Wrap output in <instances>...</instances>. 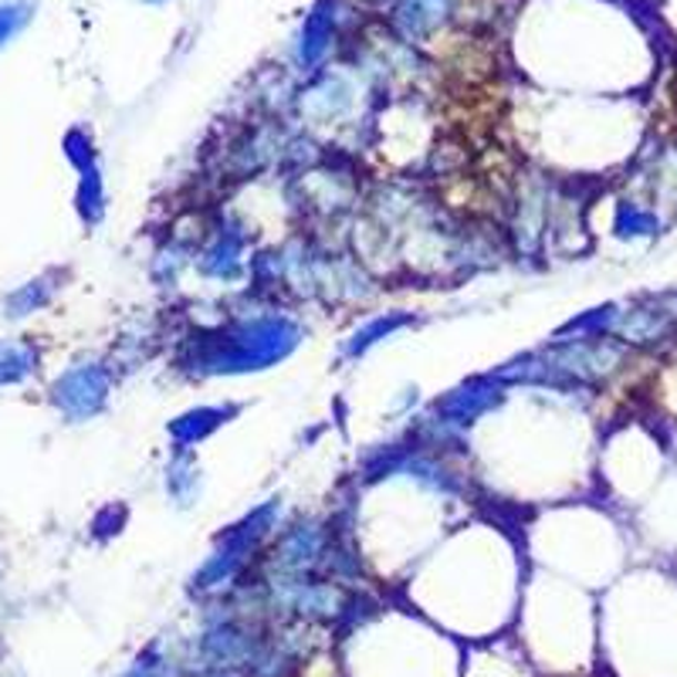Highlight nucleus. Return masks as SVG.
I'll list each match as a JSON object with an SVG mask.
<instances>
[{"mask_svg": "<svg viewBox=\"0 0 677 677\" xmlns=\"http://www.w3.org/2000/svg\"><path fill=\"white\" fill-rule=\"evenodd\" d=\"M112 393V373L102 363H75L51 383V404L69 420H88L105 410Z\"/></svg>", "mask_w": 677, "mask_h": 677, "instance_id": "4", "label": "nucleus"}, {"mask_svg": "<svg viewBox=\"0 0 677 677\" xmlns=\"http://www.w3.org/2000/svg\"><path fill=\"white\" fill-rule=\"evenodd\" d=\"M332 545V532L322 522H295L289 529H281L271 549V566L274 573H292V576H305L312 566L325 559Z\"/></svg>", "mask_w": 677, "mask_h": 677, "instance_id": "6", "label": "nucleus"}, {"mask_svg": "<svg viewBox=\"0 0 677 677\" xmlns=\"http://www.w3.org/2000/svg\"><path fill=\"white\" fill-rule=\"evenodd\" d=\"M163 488L177 508H190L200 498V465L190 447H174V458H169L163 475Z\"/></svg>", "mask_w": 677, "mask_h": 677, "instance_id": "10", "label": "nucleus"}, {"mask_svg": "<svg viewBox=\"0 0 677 677\" xmlns=\"http://www.w3.org/2000/svg\"><path fill=\"white\" fill-rule=\"evenodd\" d=\"M278 529H281V498H268L217 539L213 552L207 555L200 573L194 576V586L217 590V586H228L231 580H238L248 566V559H254V552L271 535H278Z\"/></svg>", "mask_w": 677, "mask_h": 677, "instance_id": "2", "label": "nucleus"}, {"mask_svg": "<svg viewBox=\"0 0 677 677\" xmlns=\"http://www.w3.org/2000/svg\"><path fill=\"white\" fill-rule=\"evenodd\" d=\"M21 24H24V14L18 8H0V44H4Z\"/></svg>", "mask_w": 677, "mask_h": 677, "instance_id": "18", "label": "nucleus"}, {"mask_svg": "<svg viewBox=\"0 0 677 677\" xmlns=\"http://www.w3.org/2000/svg\"><path fill=\"white\" fill-rule=\"evenodd\" d=\"M65 156H69V163H72L75 169H85V166L95 163V149H92V143H88L85 133H69V139H65Z\"/></svg>", "mask_w": 677, "mask_h": 677, "instance_id": "16", "label": "nucleus"}, {"mask_svg": "<svg viewBox=\"0 0 677 677\" xmlns=\"http://www.w3.org/2000/svg\"><path fill=\"white\" fill-rule=\"evenodd\" d=\"M248 248H251L248 228L238 217L223 213L210 228V235L204 238V244L194 251V268L207 281H223V285H231V281H241L251 268Z\"/></svg>", "mask_w": 677, "mask_h": 677, "instance_id": "3", "label": "nucleus"}, {"mask_svg": "<svg viewBox=\"0 0 677 677\" xmlns=\"http://www.w3.org/2000/svg\"><path fill=\"white\" fill-rule=\"evenodd\" d=\"M238 414V407H194L187 414H180L177 420H169V440L177 447H197L204 444L213 430H220L231 417Z\"/></svg>", "mask_w": 677, "mask_h": 677, "instance_id": "8", "label": "nucleus"}, {"mask_svg": "<svg viewBox=\"0 0 677 677\" xmlns=\"http://www.w3.org/2000/svg\"><path fill=\"white\" fill-rule=\"evenodd\" d=\"M674 325V315L664 305H631V309H619L616 322H613V338H619L624 346H650L667 338Z\"/></svg>", "mask_w": 677, "mask_h": 677, "instance_id": "7", "label": "nucleus"}, {"mask_svg": "<svg viewBox=\"0 0 677 677\" xmlns=\"http://www.w3.org/2000/svg\"><path fill=\"white\" fill-rule=\"evenodd\" d=\"M660 305H664V309H667V312H670V315L677 319V295H670V299H660Z\"/></svg>", "mask_w": 677, "mask_h": 677, "instance_id": "19", "label": "nucleus"}, {"mask_svg": "<svg viewBox=\"0 0 677 677\" xmlns=\"http://www.w3.org/2000/svg\"><path fill=\"white\" fill-rule=\"evenodd\" d=\"M38 369V350L28 343H0V386L28 379Z\"/></svg>", "mask_w": 677, "mask_h": 677, "instance_id": "13", "label": "nucleus"}, {"mask_svg": "<svg viewBox=\"0 0 677 677\" xmlns=\"http://www.w3.org/2000/svg\"><path fill=\"white\" fill-rule=\"evenodd\" d=\"M504 400V383L491 373V376H471L461 386L447 389L444 397L434 404V417L455 430H468L475 420H481L485 414H491L498 404Z\"/></svg>", "mask_w": 677, "mask_h": 677, "instance_id": "5", "label": "nucleus"}, {"mask_svg": "<svg viewBox=\"0 0 677 677\" xmlns=\"http://www.w3.org/2000/svg\"><path fill=\"white\" fill-rule=\"evenodd\" d=\"M79 213L85 223H98L105 217V184H102V169L98 163L79 169Z\"/></svg>", "mask_w": 677, "mask_h": 677, "instance_id": "12", "label": "nucleus"}, {"mask_svg": "<svg viewBox=\"0 0 677 677\" xmlns=\"http://www.w3.org/2000/svg\"><path fill=\"white\" fill-rule=\"evenodd\" d=\"M414 325V315L407 312H383V315H373L366 322H360L350 335H346V343H343V356L346 360H360L366 356L369 350H376L383 338H393L400 329Z\"/></svg>", "mask_w": 677, "mask_h": 677, "instance_id": "9", "label": "nucleus"}, {"mask_svg": "<svg viewBox=\"0 0 677 677\" xmlns=\"http://www.w3.org/2000/svg\"><path fill=\"white\" fill-rule=\"evenodd\" d=\"M51 295H54L51 278H34V281H28V285H21L18 292L8 295L4 309H8L11 319H21V315H31L38 309H44L51 302Z\"/></svg>", "mask_w": 677, "mask_h": 677, "instance_id": "14", "label": "nucleus"}, {"mask_svg": "<svg viewBox=\"0 0 677 677\" xmlns=\"http://www.w3.org/2000/svg\"><path fill=\"white\" fill-rule=\"evenodd\" d=\"M660 220L654 210H647L644 204L637 200H624L616 207V217H613V231L624 238V241H634V238H650L657 235Z\"/></svg>", "mask_w": 677, "mask_h": 677, "instance_id": "11", "label": "nucleus"}, {"mask_svg": "<svg viewBox=\"0 0 677 677\" xmlns=\"http://www.w3.org/2000/svg\"><path fill=\"white\" fill-rule=\"evenodd\" d=\"M302 338L305 332L299 319L278 309L235 312L217 329L187 338L180 353V369H187L197 379L261 373L268 366H278L281 360H289L302 346Z\"/></svg>", "mask_w": 677, "mask_h": 677, "instance_id": "1", "label": "nucleus"}, {"mask_svg": "<svg viewBox=\"0 0 677 677\" xmlns=\"http://www.w3.org/2000/svg\"><path fill=\"white\" fill-rule=\"evenodd\" d=\"M123 525H126V508L123 504H108V508H102V512L95 515L92 532L102 539V535H116Z\"/></svg>", "mask_w": 677, "mask_h": 677, "instance_id": "17", "label": "nucleus"}, {"mask_svg": "<svg viewBox=\"0 0 677 677\" xmlns=\"http://www.w3.org/2000/svg\"><path fill=\"white\" fill-rule=\"evenodd\" d=\"M194 251L190 248H184V244H166L159 254H156V261H153V274H156V281H163V285H177V278H180V271L194 261L190 258Z\"/></svg>", "mask_w": 677, "mask_h": 677, "instance_id": "15", "label": "nucleus"}]
</instances>
